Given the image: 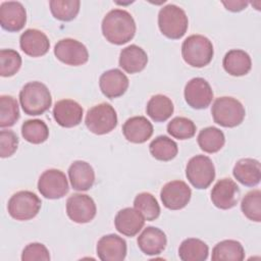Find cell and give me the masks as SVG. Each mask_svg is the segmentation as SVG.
<instances>
[{"mask_svg":"<svg viewBox=\"0 0 261 261\" xmlns=\"http://www.w3.org/2000/svg\"><path fill=\"white\" fill-rule=\"evenodd\" d=\"M102 34L111 44L122 45L129 42L136 34V22L129 12L123 9H112L103 18Z\"/></svg>","mask_w":261,"mask_h":261,"instance_id":"obj_1","label":"cell"},{"mask_svg":"<svg viewBox=\"0 0 261 261\" xmlns=\"http://www.w3.org/2000/svg\"><path fill=\"white\" fill-rule=\"evenodd\" d=\"M19 102L25 114L37 116L50 108L52 97L46 85L41 82H30L20 90Z\"/></svg>","mask_w":261,"mask_h":261,"instance_id":"obj_2","label":"cell"},{"mask_svg":"<svg viewBox=\"0 0 261 261\" xmlns=\"http://www.w3.org/2000/svg\"><path fill=\"white\" fill-rule=\"evenodd\" d=\"M214 50L211 41L202 35L189 36L181 45V56L186 63L193 67H204L213 58Z\"/></svg>","mask_w":261,"mask_h":261,"instance_id":"obj_3","label":"cell"},{"mask_svg":"<svg viewBox=\"0 0 261 261\" xmlns=\"http://www.w3.org/2000/svg\"><path fill=\"white\" fill-rule=\"evenodd\" d=\"M160 32L168 39L177 40L184 37L189 27L188 16L182 8L175 4H167L158 13Z\"/></svg>","mask_w":261,"mask_h":261,"instance_id":"obj_4","label":"cell"},{"mask_svg":"<svg viewBox=\"0 0 261 261\" xmlns=\"http://www.w3.org/2000/svg\"><path fill=\"white\" fill-rule=\"evenodd\" d=\"M211 114L215 123L224 127H234L243 122L246 111L239 100L224 96L214 101Z\"/></svg>","mask_w":261,"mask_h":261,"instance_id":"obj_5","label":"cell"},{"mask_svg":"<svg viewBox=\"0 0 261 261\" xmlns=\"http://www.w3.org/2000/svg\"><path fill=\"white\" fill-rule=\"evenodd\" d=\"M85 122L91 133L105 135L116 127L117 114L109 103H100L88 110Z\"/></svg>","mask_w":261,"mask_h":261,"instance_id":"obj_6","label":"cell"},{"mask_svg":"<svg viewBox=\"0 0 261 261\" xmlns=\"http://www.w3.org/2000/svg\"><path fill=\"white\" fill-rule=\"evenodd\" d=\"M42 202L33 192L19 191L13 194L7 204L9 215L16 220H30L34 218L41 209Z\"/></svg>","mask_w":261,"mask_h":261,"instance_id":"obj_7","label":"cell"},{"mask_svg":"<svg viewBox=\"0 0 261 261\" xmlns=\"http://www.w3.org/2000/svg\"><path fill=\"white\" fill-rule=\"evenodd\" d=\"M186 176L196 189H207L215 178V167L212 160L205 155L192 157L186 166Z\"/></svg>","mask_w":261,"mask_h":261,"instance_id":"obj_8","label":"cell"},{"mask_svg":"<svg viewBox=\"0 0 261 261\" xmlns=\"http://www.w3.org/2000/svg\"><path fill=\"white\" fill-rule=\"evenodd\" d=\"M38 190L43 197L54 200L64 197L69 191V186L61 170L51 168L45 170L39 177Z\"/></svg>","mask_w":261,"mask_h":261,"instance_id":"obj_9","label":"cell"},{"mask_svg":"<svg viewBox=\"0 0 261 261\" xmlns=\"http://www.w3.org/2000/svg\"><path fill=\"white\" fill-rule=\"evenodd\" d=\"M54 55L62 63L71 66L83 65L89 59L87 47L80 41L70 38L62 39L55 44Z\"/></svg>","mask_w":261,"mask_h":261,"instance_id":"obj_10","label":"cell"},{"mask_svg":"<svg viewBox=\"0 0 261 261\" xmlns=\"http://www.w3.org/2000/svg\"><path fill=\"white\" fill-rule=\"evenodd\" d=\"M94 200L85 194H73L66 201V214L76 223H88L96 216Z\"/></svg>","mask_w":261,"mask_h":261,"instance_id":"obj_11","label":"cell"},{"mask_svg":"<svg viewBox=\"0 0 261 261\" xmlns=\"http://www.w3.org/2000/svg\"><path fill=\"white\" fill-rule=\"evenodd\" d=\"M184 95L188 105L194 109L207 108L213 99V91L209 83L203 77L190 80L185 87Z\"/></svg>","mask_w":261,"mask_h":261,"instance_id":"obj_12","label":"cell"},{"mask_svg":"<svg viewBox=\"0 0 261 261\" xmlns=\"http://www.w3.org/2000/svg\"><path fill=\"white\" fill-rule=\"evenodd\" d=\"M192 191L182 180H172L163 186L160 191V198L169 210H179L185 208L191 200Z\"/></svg>","mask_w":261,"mask_h":261,"instance_id":"obj_13","label":"cell"},{"mask_svg":"<svg viewBox=\"0 0 261 261\" xmlns=\"http://www.w3.org/2000/svg\"><path fill=\"white\" fill-rule=\"evenodd\" d=\"M240 199V189L230 178L219 179L211 191V201L215 207L227 210L234 207Z\"/></svg>","mask_w":261,"mask_h":261,"instance_id":"obj_14","label":"cell"},{"mask_svg":"<svg viewBox=\"0 0 261 261\" xmlns=\"http://www.w3.org/2000/svg\"><path fill=\"white\" fill-rule=\"evenodd\" d=\"M27 22V11L18 1H4L0 5V24L8 32H19Z\"/></svg>","mask_w":261,"mask_h":261,"instance_id":"obj_15","label":"cell"},{"mask_svg":"<svg viewBox=\"0 0 261 261\" xmlns=\"http://www.w3.org/2000/svg\"><path fill=\"white\" fill-rule=\"evenodd\" d=\"M83 107L74 100L63 99L55 103L53 117L62 127H73L81 123L83 118Z\"/></svg>","mask_w":261,"mask_h":261,"instance_id":"obj_16","label":"cell"},{"mask_svg":"<svg viewBox=\"0 0 261 261\" xmlns=\"http://www.w3.org/2000/svg\"><path fill=\"white\" fill-rule=\"evenodd\" d=\"M97 255L102 261H122L126 256V242L119 236H103L97 243Z\"/></svg>","mask_w":261,"mask_h":261,"instance_id":"obj_17","label":"cell"},{"mask_svg":"<svg viewBox=\"0 0 261 261\" xmlns=\"http://www.w3.org/2000/svg\"><path fill=\"white\" fill-rule=\"evenodd\" d=\"M127 76L118 68L109 69L103 72L99 80V87L104 96L114 99L122 96L128 88Z\"/></svg>","mask_w":261,"mask_h":261,"instance_id":"obj_18","label":"cell"},{"mask_svg":"<svg viewBox=\"0 0 261 261\" xmlns=\"http://www.w3.org/2000/svg\"><path fill=\"white\" fill-rule=\"evenodd\" d=\"M20 49L31 57L45 55L50 48L48 37L37 29L25 30L19 38Z\"/></svg>","mask_w":261,"mask_h":261,"instance_id":"obj_19","label":"cell"},{"mask_svg":"<svg viewBox=\"0 0 261 261\" xmlns=\"http://www.w3.org/2000/svg\"><path fill=\"white\" fill-rule=\"evenodd\" d=\"M140 250L149 256L159 255L166 247L167 239L163 230L155 226H147L137 240Z\"/></svg>","mask_w":261,"mask_h":261,"instance_id":"obj_20","label":"cell"},{"mask_svg":"<svg viewBox=\"0 0 261 261\" xmlns=\"http://www.w3.org/2000/svg\"><path fill=\"white\" fill-rule=\"evenodd\" d=\"M122 134L128 142L143 144L152 137L153 125L144 116H133L123 123Z\"/></svg>","mask_w":261,"mask_h":261,"instance_id":"obj_21","label":"cell"},{"mask_svg":"<svg viewBox=\"0 0 261 261\" xmlns=\"http://www.w3.org/2000/svg\"><path fill=\"white\" fill-rule=\"evenodd\" d=\"M115 228L126 237H135L144 226L145 219L135 208H123L119 210L114 219Z\"/></svg>","mask_w":261,"mask_h":261,"instance_id":"obj_22","label":"cell"},{"mask_svg":"<svg viewBox=\"0 0 261 261\" xmlns=\"http://www.w3.org/2000/svg\"><path fill=\"white\" fill-rule=\"evenodd\" d=\"M68 177L75 191H88L95 182V171L88 162L76 160L68 168Z\"/></svg>","mask_w":261,"mask_h":261,"instance_id":"obj_23","label":"cell"},{"mask_svg":"<svg viewBox=\"0 0 261 261\" xmlns=\"http://www.w3.org/2000/svg\"><path fill=\"white\" fill-rule=\"evenodd\" d=\"M232 174L242 185L246 187H255L261 179L260 162L253 158H243L234 164Z\"/></svg>","mask_w":261,"mask_h":261,"instance_id":"obj_24","label":"cell"},{"mask_svg":"<svg viewBox=\"0 0 261 261\" xmlns=\"http://www.w3.org/2000/svg\"><path fill=\"white\" fill-rule=\"evenodd\" d=\"M119 66L127 73L142 71L148 62L147 53L137 45L123 48L119 54Z\"/></svg>","mask_w":261,"mask_h":261,"instance_id":"obj_25","label":"cell"},{"mask_svg":"<svg viewBox=\"0 0 261 261\" xmlns=\"http://www.w3.org/2000/svg\"><path fill=\"white\" fill-rule=\"evenodd\" d=\"M222 65L224 70L233 76H242L247 74L252 67L250 55L244 50H229L223 57Z\"/></svg>","mask_w":261,"mask_h":261,"instance_id":"obj_26","label":"cell"},{"mask_svg":"<svg viewBox=\"0 0 261 261\" xmlns=\"http://www.w3.org/2000/svg\"><path fill=\"white\" fill-rule=\"evenodd\" d=\"M245 258V250L242 244L234 240H224L217 243L211 259L213 261H242Z\"/></svg>","mask_w":261,"mask_h":261,"instance_id":"obj_27","label":"cell"},{"mask_svg":"<svg viewBox=\"0 0 261 261\" xmlns=\"http://www.w3.org/2000/svg\"><path fill=\"white\" fill-rule=\"evenodd\" d=\"M174 107L172 101L165 95H154L147 103L146 112L155 122L167 120L173 113Z\"/></svg>","mask_w":261,"mask_h":261,"instance_id":"obj_28","label":"cell"},{"mask_svg":"<svg viewBox=\"0 0 261 261\" xmlns=\"http://www.w3.org/2000/svg\"><path fill=\"white\" fill-rule=\"evenodd\" d=\"M208 254L207 244L196 238L186 239L178 248V256L182 261H204L208 258Z\"/></svg>","mask_w":261,"mask_h":261,"instance_id":"obj_29","label":"cell"},{"mask_svg":"<svg viewBox=\"0 0 261 261\" xmlns=\"http://www.w3.org/2000/svg\"><path fill=\"white\" fill-rule=\"evenodd\" d=\"M197 141L201 150L212 154L218 152L224 146L225 137L219 128L208 126L200 130Z\"/></svg>","mask_w":261,"mask_h":261,"instance_id":"obj_30","label":"cell"},{"mask_svg":"<svg viewBox=\"0 0 261 261\" xmlns=\"http://www.w3.org/2000/svg\"><path fill=\"white\" fill-rule=\"evenodd\" d=\"M151 155L160 161L173 159L178 152L177 144L166 136H158L149 145Z\"/></svg>","mask_w":261,"mask_h":261,"instance_id":"obj_31","label":"cell"},{"mask_svg":"<svg viewBox=\"0 0 261 261\" xmlns=\"http://www.w3.org/2000/svg\"><path fill=\"white\" fill-rule=\"evenodd\" d=\"M134 207L147 221H153L160 215V206L156 198L147 192L140 193L136 196L134 200Z\"/></svg>","mask_w":261,"mask_h":261,"instance_id":"obj_32","label":"cell"},{"mask_svg":"<svg viewBox=\"0 0 261 261\" xmlns=\"http://www.w3.org/2000/svg\"><path fill=\"white\" fill-rule=\"evenodd\" d=\"M21 136L32 144L44 143L49 137L47 124L41 119H29L21 125Z\"/></svg>","mask_w":261,"mask_h":261,"instance_id":"obj_33","label":"cell"},{"mask_svg":"<svg viewBox=\"0 0 261 261\" xmlns=\"http://www.w3.org/2000/svg\"><path fill=\"white\" fill-rule=\"evenodd\" d=\"M49 5L50 11L56 19L70 21L76 17L81 2L79 0H51Z\"/></svg>","mask_w":261,"mask_h":261,"instance_id":"obj_34","label":"cell"},{"mask_svg":"<svg viewBox=\"0 0 261 261\" xmlns=\"http://www.w3.org/2000/svg\"><path fill=\"white\" fill-rule=\"evenodd\" d=\"M19 118L18 103L15 98L8 95L0 97V126L9 127L15 124Z\"/></svg>","mask_w":261,"mask_h":261,"instance_id":"obj_35","label":"cell"},{"mask_svg":"<svg viewBox=\"0 0 261 261\" xmlns=\"http://www.w3.org/2000/svg\"><path fill=\"white\" fill-rule=\"evenodd\" d=\"M167 133L175 139L188 140L195 136L196 125L193 120L187 117L176 116L168 122Z\"/></svg>","mask_w":261,"mask_h":261,"instance_id":"obj_36","label":"cell"},{"mask_svg":"<svg viewBox=\"0 0 261 261\" xmlns=\"http://www.w3.org/2000/svg\"><path fill=\"white\" fill-rule=\"evenodd\" d=\"M241 209L244 215L255 222L261 221V192L253 190L247 193L242 199Z\"/></svg>","mask_w":261,"mask_h":261,"instance_id":"obj_37","label":"cell"},{"mask_svg":"<svg viewBox=\"0 0 261 261\" xmlns=\"http://www.w3.org/2000/svg\"><path fill=\"white\" fill-rule=\"evenodd\" d=\"M21 66V57L13 49H2L0 51V74L3 77L14 75Z\"/></svg>","mask_w":261,"mask_h":261,"instance_id":"obj_38","label":"cell"},{"mask_svg":"<svg viewBox=\"0 0 261 261\" xmlns=\"http://www.w3.org/2000/svg\"><path fill=\"white\" fill-rule=\"evenodd\" d=\"M22 261H49L50 254L45 245L41 243H31L24 247L21 253Z\"/></svg>","mask_w":261,"mask_h":261,"instance_id":"obj_39","label":"cell"},{"mask_svg":"<svg viewBox=\"0 0 261 261\" xmlns=\"http://www.w3.org/2000/svg\"><path fill=\"white\" fill-rule=\"evenodd\" d=\"M18 146V138L12 130L0 132V156L2 158L10 157L14 154Z\"/></svg>","mask_w":261,"mask_h":261,"instance_id":"obj_40","label":"cell"},{"mask_svg":"<svg viewBox=\"0 0 261 261\" xmlns=\"http://www.w3.org/2000/svg\"><path fill=\"white\" fill-rule=\"evenodd\" d=\"M222 4L225 6V8L232 12H239L245 9L249 2L247 1H222Z\"/></svg>","mask_w":261,"mask_h":261,"instance_id":"obj_41","label":"cell"}]
</instances>
